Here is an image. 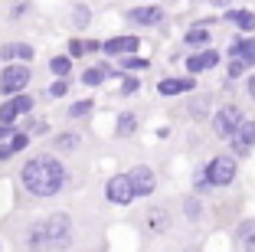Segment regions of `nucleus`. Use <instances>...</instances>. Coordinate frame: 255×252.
<instances>
[{"mask_svg": "<svg viewBox=\"0 0 255 252\" xmlns=\"http://www.w3.org/2000/svg\"><path fill=\"white\" fill-rule=\"evenodd\" d=\"M236 243L242 246V252H255V220H246L236 226Z\"/></svg>", "mask_w": 255, "mask_h": 252, "instance_id": "f3484780", "label": "nucleus"}, {"mask_svg": "<svg viewBox=\"0 0 255 252\" xmlns=\"http://www.w3.org/2000/svg\"><path fill=\"white\" fill-rule=\"evenodd\" d=\"M229 148H233V154L246 157L249 151L255 148V121H242V128L229 138Z\"/></svg>", "mask_w": 255, "mask_h": 252, "instance_id": "1a4fd4ad", "label": "nucleus"}, {"mask_svg": "<svg viewBox=\"0 0 255 252\" xmlns=\"http://www.w3.org/2000/svg\"><path fill=\"white\" fill-rule=\"evenodd\" d=\"M26 10H30V3H26V0H23V3H13V16H20V13H26Z\"/></svg>", "mask_w": 255, "mask_h": 252, "instance_id": "f704fd0d", "label": "nucleus"}, {"mask_svg": "<svg viewBox=\"0 0 255 252\" xmlns=\"http://www.w3.org/2000/svg\"><path fill=\"white\" fill-rule=\"evenodd\" d=\"M121 66H125V72H128V69H144L147 62L137 59V56H125V59H121Z\"/></svg>", "mask_w": 255, "mask_h": 252, "instance_id": "7c9ffc66", "label": "nucleus"}, {"mask_svg": "<svg viewBox=\"0 0 255 252\" xmlns=\"http://www.w3.org/2000/svg\"><path fill=\"white\" fill-rule=\"evenodd\" d=\"M69 69H72V59H69V56H56V59H49V72L59 75V79H66Z\"/></svg>", "mask_w": 255, "mask_h": 252, "instance_id": "5701e85b", "label": "nucleus"}, {"mask_svg": "<svg viewBox=\"0 0 255 252\" xmlns=\"http://www.w3.org/2000/svg\"><path fill=\"white\" fill-rule=\"evenodd\" d=\"M26 82H30V69L23 66V62H10V66L0 72V92H3V95H23Z\"/></svg>", "mask_w": 255, "mask_h": 252, "instance_id": "39448f33", "label": "nucleus"}, {"mask_svg": "<svg viewBox=\"0 0 255 252\" xmlns=\"http://www.w3.org/2000/svg\"><path fill=\"white\" fill-rule=\"evenodd\" d=\"M134 128H137V115H121L115 134H118V138H131V134H134Z\"/></svg>", "mask_w": 255, "mask_h": 252, "instance_id": "412c9836", "label": "nucleus"}, {"mask_svg": "<svg viewBox=\"0 0 255 252\" xmlns=\"http://www.w3.org/2000/svg\"><path fill=\"white\" fill-rule=\"evenodd\" d=\"M167 230H170V213H167L164 207H150V213H147V233L164 236Z\"/></svg>", "mask_w": 255, "mask_h": 252, "instance_id": "dca6fc26", "label": "nucleus"}, {"mask_svg": "<svg viewBox=\"0 0 255 252\" xmlns=\"http://www.w3.org/2000/svg\"><path fill=\"white\" fill-rule=\"evenodd\" d=\"M92 108H95L92 98H79L75 105H69V118H85V115H92Z\"/></svg>", "mask_w": 255, "mask_h": 252, "instance_id": "4be33fe9", "label": "nucleus"}, {"mask_svg": "<svg viewBox=\"0 0 255 252\" xmlns=\"http://www.w3.org/2000/svg\"><path fill=\"white\" fill-rule=\"evenodd\" d=\"M213 7H226V3H229V0H210Z\"/></svg>", "mask_w": 255, "mask_h": 252, "instance_id": "58836bf2", "label": "nucleus"}, {"mask_svg": "<svg viewBox=\"0 0 255 252\" xmlns=\"http://www.w3.org/2000/svg\"><path fill=\"white\" fill-rule=\"evenodd\" d=\"M30 108H33V98H30V95H13L10 102L0 105V125L10 128L16 118H20V115H26Z\"/></svg>", "mask_w": 255, "mask_h": 252, "instance_id": "0eeeda50", "label": "nucleus"}, {"mask_svg": "<svg viewBox=\"0 0 255 252\" xmlns=\"http://www.w3.org/2000/svg\"><path fill=\"white\" fill-rule=\"evenodd\" d=\"M203 174H206V184L210 187H229L236 180V161L233 157H213L206 167H203Z\"/></svg>", "mask_w": 255, "mask_h": 252, "instance_id": "20e7f679", "label": "nucleus"}, {"mask_svg": "<svg viewBox=\"0 0 255 252\" xmlns=\"http://www.w3.org/2000/svg\"><path fill=\"white\" fill-rule=\"evenodd\" d=\"M246 89H249V95L255 98V75H252V79H249V85H246Z\"/></svg>", "mask_w": 255, "mask_h": 252, "instance_id": "4c0bfd02", "label": "nucleus"}, {"mask_svg": "<svg viewBox=\"0 0 255 252\" xmlns=\"http://www.w3.org/2000/svg\"><path fill=\"white\" fill-rule=\"evenodd\" d=\"M164 20V10L160 7H131L128 10V23H137V26H157V23Z\"/></svg>", "mask_w": 255, "mask_h": 252, "instance_id": "9b49d317", "label": "nucleus"}, {"mask_svg": "<svg viewBox=\"0 0 255 252\" xmlns=\"http://www.w3.org/2000/svg\"><path fill=\"white\" fill-rule=\"evenodd\" d=\"M75 56H85V43L82 39H69V59H75Z\"/></svg>", "mask_w": 255, "mask_h": 252, "instance_id": "c85d7f7f", "label": "nucleus"}, {"mask_svg": "<svg viewBox=\"0 0 255 252\" xmlns=\"http://www.w3.org/2000/svg\"><path fill=\"white\" fill-rule=\"evenodd\" d=\"M69 174L66 167H62L59 157H49V154H39V157H30V161L23 164L20 171V184L26 193H33V197H39V200H46V197H56V193L66 187Z\"/></svg>", "mask_w": 255, "mask_h": 252, "instance_id": "f257e3e1", "label": "nucleus"}, {"mask_svg": "<svg viewBox=\"0 0 255 252\" xmlns=\"http://www.w3.org/2000/svg\"><path fill=\"white\" fill-rule=\"evenodd\" d=\"M137 36H112L102 43V52L105 56H115V59H125V56H131V52H137Z\"/></svg>", "mask_w": 255, "mask_h": 252, "instance_id": "9d476101", "label": "nucleus"}, {"mask_svg": "<svg viewBox=\"0 0 255 252\" xmlns=\"http://www.w3.org/2000/svg\"><path fill=\"white\" fill-rule=\"evenodd\" d=\"M193 85H196V79H190V75H183V79H160L157 92L160 95H183V92H190Z\"/></svg>", "mask_w": 255, "mask_h": 252, "instance_id": "2eb2a0df", "label": "nucleus"}, {"mask_svg": "<svg viewBox=\"0 0 255 252\" xmlns=\"http://www.w3.org/2000/svg\"><path fill=\"white\" fill-rule=\"evenodd\" d=\"M105 197L112 203H118V207H128V203L134 200V187H131L128 174H115V177L108 180L105 184Z\"/></svg>", "mask_w": 255, "mask_h": 252, "instance_id": "423d86ee", "label": "nucleus"}, {"mask_svg": "<svg viewBox=\"0 0 255 252\" xmlns=\"http://www.w3.org/2000/svg\"><path fill=\"white\" fill-rule=\"evenodd\" d=\"M89 7H85V3H79V7H72V23L75 26H85V23H89Z\"/></svg>", "mask_w": 255, "mask_h": 252, "instance_id": "a878e982", "label": "nucleus"}, {"mask_svg": "<svg viewBox=\"0 0 255 252\" xmlns=\"http://www.w3.org/2000/svg\"><path fill=\"white\" fill-rule=\"evenodd\" d=\"M137 89H141V82H137V79H131V75H128V79L121 82V92H125V95H134Z\"/></svg>", "mask_w": 255, "mask_h": 252, "instance_id": "2f4dec72", "label": "nucleus"}, {"mask_svg": "<svg viewBox=\"0 0 255 252\" xmlns=\"http://www.w3.org/2000/svg\"><path fill=\"white\" fill-rule=\"evenodd\" d=\"M226 20L239 26L242 33H255V13L252 10H226Z\"/></svg>", "mask_w": 255, "mask_h": 252, "instance_id": "a211bd4d", "label": "nucleus"}, {"mask_svg": "<svg viewBox=\"0 0 255 252\" xmlns=\"http://www.w3.org/2000/svg\"><path fill=\"white\" fill-rule=\"evenodd\" d=\"M66 89H69V82H66V79H59V82H53V85H49L46 92H49L53 98H59V95H66Z\"/></svg>", "mask_w": 255, "mask_h": 252, "instance_id": "c756f323", "label": "nucleus"}, {"mask_svg": "<svg viewBox=\"0 0 255 252\" xmlns=\"http://www.w3.org/2000/svg\"><path fill=\"white\" fill-rule=\"evenodd\" d=\"M75 239L72 220L66 213H53L46 220H36L26 230V252H66Z\"/></svg>", "mask_w": 255, "mask_h": 252, "instance_id": "f03ea898", "label": "nucleus"}, {"mask_svg": "<svg viewBox=\"0 0 255 252\" xmlns=\"http://www.w3.org/2000/svg\"><path fill=\"white\" fill-rule=\"evenodd\" d=\"M216 62H219V52L216 49H203V52H196V56H190V59H187V72L190 75L206 72V69H213Z\"/></svg>", "mask_w": 255, "mask_h": 252, "instance_id": "4468645a", "label": "nucleus"}, {"mask_svg": "<svg viewBox=\"0 0 255 252\" xmlns=\"http://www.w3.org/2000/svg\"><path fill=\"white\" fill-rule=\"evenodd\" d=\"M10 157H13V148L0 141V161H10Z\"/></svg>", "mask_w": 255, "mask_h": 252, "instance_id": "72a5a7b5", "label": "nucleus"}, {"mask_svg": "<svg viewBox=\"0 0 255 252\" xmlns=\"http://www.w3.org/2000/svg\"><path fill=\"white\" fill-rule=\"evenodd\" d=\"M85 52H102V43H95V39H89V43H85Z\"/></svg>", "mask_w": 255, "mask_h": 252, "instance_id": "c9c22d12", "label": "nucleus"}, {"mask_svg": "<svg viewBox=\"0 0 255 252\" xmlns=\"http://www.w3.org/2000/svg\"><path fill=\"white\" fill-rule=\"evenodd\" d=\"M242 111H239V105H223V108L213 115V134L216 138H223V141H229L236 131L242 128Z\"/></svg>", "mask_w": 255, "mask_h": 252, "instance_id": "7ed1b4c3", "label": "nucleus"}, {"mask_svg": "<svg viewBox=\"0 0 255 252\" xmlns=\"http://www.w3.org/2000/svg\"><path fill=\"white\" fill-rule=\"evenodd\" d=\"M10 134H13V128H7V125H0V141H3V138H10Z\"/></svg>", "mask_w": 255, "mask_h": 252, "instance_id": "e433bc0d", "label": "nucleus"}, {"mask_svg": "<svg viewBox=\"0 0 255 252\" xmlns=\"http://www.w3.org/2000/svg\"><path fill=\"white\" fill-rule=\"evenodd\" d=\"M183 216H187L190 223H196L203 216V203L196 200V197H187V200H183Z\"/></svg>", "mask_w": 255, "mask_h": 252, "instance_id": "b1692460", "label": "nucleus"}, {"mask_svg": "<svg viewBox=\"0 0 255 252\" xmlns=\"http://www.w3.org/2000/svg\"><path fill=\"white\" fill-rule=\"evenodd\" d=\"M229 59H242L246 66H255V36L233 39V43H229Z\"/></svg>", "mask_w": 255, "mask_h": 252, "instance_id": "ddd939ff", "label": "nucleus"}, {"mask_svg": "<svg viewBox=\"0 0 255 252\" xmlns=\"http://www.w3.org/2000/svg\"><path fill=\"white\" fill-rule=\"evenodd\" d=\"M128 180H131V187H134V197H150V193H154V171H150V167H131V171H128Z\"/></svg>", "mask_w": 255, "mask_h": 252, "instance_id": "6e6552de", "label": "nucleus"}, {"mask_svg": "<svg viewBox=\"0 0 255 252\" xmlns=\"http://www.w3.org/2000/svg\"><path fill=\"white\" fill-rule=\"evenodd\" d=\"M79 141H82V138H79V134H59V138H56V148H59V151H72V148H79Z\"/></svg>", "mask_w": 255, "mask_h": 252, "instance_id": "393cba45", "label": "nucleus"}, {"mask_svg": "<svg viewBox=\"0 0 255 252\" xmlns=\"http://www.w3.org/2000/svg\"><path fill=\"white\" fill-rule=\"evenodd\" d=\"M33 56H36V52H33L30 43H7L3 49H0V59H7V62H23V66H26V62H33Z\"/></svg>", "mask_w": 255, "mask_h": 252, "instance_id": "f8f14e48", "label": "nucleus"}, {"mask_svg": "<svg viewBox=\"0 0 255 252\" xmlns=\"http://www.w3.org/2000/svg\"><path fill=\"white\" fill-rule=\"evenodd\" d=\"M26 144H30V134H23V131H13V134H10V148H13V154H16V151H23Z\"/></svg>", "mask_w": 255, "mask_h": 252, "instance_id": "bb28decb", "label": "nucleus"}, {"mask_svg": "<svg viewBox=\"0 0 255 252\" xmlns=\"http://www.w3.org/2000/svg\"><path fill=\"white\" fill-rule=\"evenodd\" d=\"M183 43H187V46H206V49H210V30H206L203 23H196L193 30H187Z\"/></svg>", "mask_w": 255, "mask_h": 252, "instance_id": "6ab92c4d", "label": "nucleus"}, {"mask_svg": "<svg viewBox=\"0 0 255 252\" xmlns=\"http://www.w3.org/2000/svg\"><path fill=\"white\" fill-rule=\"evenodd\" d=\"M203 190H210V184H206V174H196V193H203Z\"/></svg>", "mask_w": 255, "mask_h": 252, "instance_id": "473e14b6", "label": "nucleus"}, {"mask_svg": "<svg viewBox=\"0 0 255 252\" xmlns=\"http://www.w3.org/2000/svg\"><path fill=\"white\" fill-rule=\"evenodd\" d=\"M108 75H112V69H108V66H92V69H85V72H82V82H85V85H102Z\"/></svg>", "mask_w": 255, "mask_h": 252, "instance_id": "aec40b11", "label": "nucleus"}, {"mask_svg": "<svg viewBox=\"0 0 255 252\" xmlns=\"http://www.w3.org/2000/svg\"><path fill=\"white\" fill-rule=\"evenodd\" d=\"M226 72H229V79H239V75L246 72V62L242 59H229V69H226Z\"/></svg>", "mask_w": 255, "mask_h": 252, "instance_id": "cd10ccee", "label": "nucleus"}]
</instances>
